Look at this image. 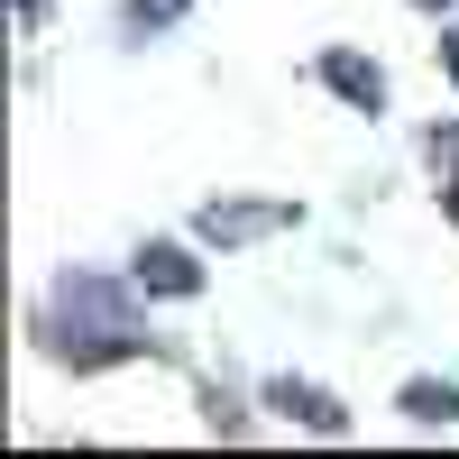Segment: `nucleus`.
Wrapping results in <instances>:
<instances>
[{"label": "nucleus", "instance_id": "obj_1", "mask_svg": "<svg viewBox=\"0 0 459 459\" xmlns=\"http://www.w3.org/2000/svg\"><path fill=\"white\" fill-rule=\"evenodd\" d=\"M129 285L138 294H157V303H194L212 285V266H203V239H147L129 257Z\"/></svg>", "mask_w": 459, "mask_h": 459}, {"label": "nucleus", "instance_id": "obj_2", "mask_svg": "<svg viewBox=\"0 0 459 459\" xmlns=\"http://www.w3.org/2000/svg\"><path fill=\"white\" fill-rule=\"evenodd\" d=\"M303 212L294 203H248V194H230V203H203L194 212V239L203 248H257V239H276V230H294Z\"/></svg>", "mask_w": 459, "mask_h": 459}, {"label": "nucleus", "instance_id": "obj_3", "mask_svg": "<svg viewBox=\"0 0 459 459\" xmlns=\"http://www.w3.org/2000/svg\"><path fill=\"white\" fill-rule=\"evenodd\" d=\"M266 413H285V423H303V432H322V441H340L350 432V404H340L331 386H313V377H266Z\"/></svg>", "mask_w": 459, "mask_h": 459}, {"label": "nucleus", "instance_id": "obj_4", "mask_svg": "<svg viewBox=\"0 0 459 459\" xmlns=\"http://www.w3.org/2000/svg\"><path fill=\"white\" fill-rule=\"evenodd\" d=\"M313 83H322V92H340L350 110H368V120L386 110V65L359 56V47H322V56H313Z\"/></svg>", "mask_w": 459, "mask_h": 459}, {"label": "nucleus", "instance_id": "obj_5", "mask_svg": "<svg viewBox=\"0 0 459 459\" xmlns=\"http://www.w3.org/2000/svg\"><path fill=\"white\" fill-rule=\"evenodd\" d=\"M395 413H404V423H423V432H450V423H459V386H450V377H404Z\"/></svg>", "mask_w": 459, "mask_h": 459}, {"label": "nucleus", "instance_id": "obj_6", "mask_svg": "<svg viewBox=\"0 0 459 459\" xmlns=\"http://www.w3.org/2000/svg\"><path fill=\"white\" fill-rule=\"evenodd\" d=\"M423 157H432V166H450V175H459V120H432V129H423Z\"/></svg>", "mask_w": 459, "mask_h": 459}, {"label": "nucleus", "instance_id": "obj_7", "mask_svg": "<svg viewBox=\"0 0 459 459\" xmlns=\"http://www.w3.org/2000/svg\"><path fill=\"white\" fill-rule=\"evenodd\" d=\"M184 10H194V0H129V19H138V28H147V37H157V28H175V19H184Z\"/></svg>", "mask_w": 459, "mask_h": 459}, {"label": "nucleus", "instance_id": "obj_8", "mask_svg": "<svg viewBox=\"0 0 459 459\" xmlns=\"http://www.w3.org/2000/svg\"><path fill=\"white\" fill-rule=\"evenodd\" d=\"M203 423H212V432H239V423H248V413H239V404H230V395L212 386V395H203Z\"/></svg>", "mask_w": 459, "mask_h": 459}, {"label": "nucleus", "instance_id": "obj_9", "mask_svg": "<svg viewBox=\"0 0 459 459\" xmlns=\"http://www.w3.org/2000/svg\"><path fill=\"white\" fill-rule=\"evenodd\" d=\"M441 74L459 83V19H441Z\"/></svg>", "mask_w": 459, "mask_h": 459}, {"label": "nucleus", "instance_id": "obj_10", "mask_svg": "<svg viewBox=\"0 0 459 459\" xmlns=\"http://www.w3.org/2000/svg\"><path fill=\"white\" fill-rule=\"evenodd\" d=\"M37 19H47V0H19V28H37Z\"/></svg>", "mask_w": 459, "mask_h": 459}, {"label": "nucleus", "instance_id": "obj_11", "mask_svg": "<svg viewBox=\"0 0 459 459\" xmlns=\"http://www.w3.org/2000/svg\"><path fill=\"white\" fill-rule=\"evenodd\" d=\"M441 212H450V221H459V175H450V184H441Z\"/></svg>", "mask_w": 459, "mask_h": 459}, {"label": "nucleus", "instance_id": "obj_12", "mask_svg": "<svg viewBox=\"0 0 459 459\" xmlns=\"http://www.w3.org/2000/svg\"><path fill=\"white\" fill-rule=\"evenodd\" d=\"M413 10H432V19H450V0H413Z\"/></svg>", "mask_w": 459, "mask_h": 459}]
</instances>
